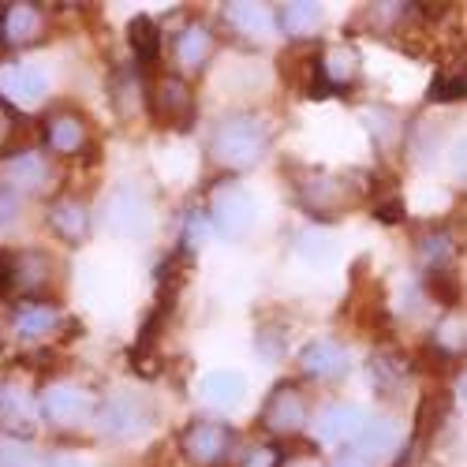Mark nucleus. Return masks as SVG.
Returning a JSON list of instances; mask_svg holds the SVG:
<instances>
[{"label":"nucleus","mask_w":467,"mask_h":467,"mask_svg":"<svg viewBox=\"0 0 467 467\" xmlns=\"http://www.w3.org/2000/svg\"><path fill=\"white\" fill-rule=\"evenodd\" d=\"M210 150H213V161L221 169L240 172V169H251V165H258L265 158L269 131H265V124L258 120V116L232 112L217 124V131L210 139Z\"/></svg>","instance_id":"1"},{"label":"nucleus","mask_w":467,"mask_h":467,"mask_svg":"<svg viewBox=\"0 0 467 467\" xmlns=\"http://www.w3.org/2000/svg\"><path fill=\"white\" fill-rule=\"evenodd\" d=\"M210 224L228 240H244L258 224V206L240 183H217L210 194Z\"/></svg>","instance_id":"2"},{"label":"nucleus","mask_w":467,"mask_h":467,"mask_svg":"<svg viewBox=\"0 0 467 467\" xmlns=\"http://www.w3.org/2000/svg\"><path fill=\"white\" fill-rule=\"evenodd\" d=\"M37 419H46L57 431H79L83 422L94 419V400L79 385L53 381L42 389V397H37Z\"/></svg>","instance_id":"3"},{"label":"nucleus","mask_w":467,"mask_h":467,"mask_svg":"<svg viewBox=\"0 0 467 467\" xmlns=\"http://www.w3.org/2000/svg\"><path fill=\"white\" fill-rule=\"evenodd\" d=\"M180 449L191 467H224L232 460V449H236V434H232V426H224V422L202 419L183 431Z\"/></svg>","instance_id":"4"},{"label":"nucleus","mask_w":467,"mask_h":467,"mask_svg":"<svg viewBox=\"0 0 467 467\" xmlns=\"http://www.w3.org/2000/svg\"><path fill=\"white\" fill-rule=\"evenodd\" d=\"M101 221L109 232L124 240H142L150 232V202L142 199V191L135 187H116L109 199H105V210H101Z\"/></svg>","instance_id":"5"},{"label":"nucleus","mask_w":467,"mask_h":467,"mask_svg":"<svg viewBox=\"0 0 467 467\" xmlns=\"http://www.w3.org/2000/svg\"><path fill=\"white\" fill-rule=\"evenodd\" d=\"M150 112H153V120H158L161 128L187 131L191 120H194L191 87L180 79V75H161V79L153 83V90H150Z\"/></svg>","instance_id":"6"},{"label":"nucleus","mask_w":467,"mask_h":467,"mask_svg":"<svg viewBox=\"0 0 467 467\" xmlns=\"http://www.w3.org/2000/svg\"><path fill=\"white\" fill-rule=\"evenodd\" d=\"M94 426L105 441H131L146 426V404L139 397H128V393L109 397L105 404L94 408Z\"/></svg>","instance_id":"7"},{"label":"nucleus","mask_w":467,"mask_h":467,"mask_svg":"<svg viewBox=\"0 0 467 467\" xmlns=\"http://www.w3.org/2000/svg\"><path fill=\"white\" fill-rule=\"evenodd\" d=\"M269 434H281V438H292L306 426V400L296 385H277L269 393L265 408H262V419H258Z\"/></svg>","instance_id":"8"},{"label":"nucleus","mask_w":467,"mask_h":467,"mask_svg":"<svg viewBox=\"0 0 467 467\" xmlns=\"http://www.w3.org/2000/svg\"><path fill=\"white\" fill-rule=\"evenodd\" d=\"M363 422H367V411L359 404H326L315 415V434H318V441H329V445L356 441Z\"/></svg>","instance_id":"9"},{"label":"nucleus","mask_w":467,"mask_h":467,"mask_svg":"<svg viewBox=\"0 0 467 467\" xmlns=\"http://www.w3.org/2000/svg\"><path fill=\"white\" fill-rule=\"evenodd\" d=\"M37 419V404L19 385L0 381V434H30Z\"/></svg>","instance_id":"10"},{"label":"nucleus","mask_w":467,"mask_h":467,"mask_svg":"<svg viewBox=\"0 0 467 467\" xmlns=\"http://www.w3.org/2000/svg\"><path fill=\"white\" fill-rule=\"evenodd\" d=\"M299 370L306 374V378H340L344 370H348V352L337 344V340H329V337H322V340H310L303 352H299Z\"/></svg>","instance_id":"11"},{"label":"nucleus","mask_w":467,"mask_h":467,"mask_svg":"<svg viewBox=\"0 0 467 467\" xmlns=\"http://www.w3.org/2000/svg\"><path fill=\"white\" fill-rule=\"evenodd\" d=\"M49 228L57 232V236L64 244H83L87 232H90V210L79 202V199H60L49 206Z\"/></svg>","instance_id":"12"},{"label":"nucleus","mask_w":467,"mask_h":467,"mask_svg":"<svg viewBox=\"0 0 467 467\" xmlns=\"http://www.w3.org/2000/svg\"><path fill=\"white\" fill-rule=\"evenodd\" d=\"M46 87H49V79H46V71L42 67H34V64H16L12 71H5L0 75V90H5L12 101H42L46 98Z\"/></svg>","instance_id":"13"},{"label":"nucleus","mask_w":467,"mask_h":467,"mask_svg":"<svg viewBox=\"0 0 467 467\" xmlns=\"http://www.w3.org/2000/svg\"><path fill=\"white\" fill-rule=\"evenodd\" d=\"M397 441H400V426H397L393 419H367V422H363V431L356 434V452L367 456V460L374 463L378 456H389V452H393Z\"/></svg>","instance_id":"14"},{"label":"nucleus","mask_w":467,"mask_h":467,"mask_svg":"<svg viewBox=\"0 0 467 467\" xmlns=\"http://www.w3.org/2000/svg\"><path fill=\"white\" fill-rule=\"evenodd\" d=\"M244 393H247V381L236 370H213V374L202 378V400L210 408H224L228 411V408H236L244 400Z\"/></svg>","instance_id":"15"},{"label":"nucleus","mask_w":467,"mask_h":467,"mask_svg":"<svg viewBox=\"0 0 467 467\" xmlns=\"http://www.w3.org/2000/svg\"><path fill=\"white\" fill-rule=\"evenodd\" d=\"M46 142H49L57 153H79V150L87 146V124H83V116H75V112H57V116H49Z\"/></svg>","instance_id":"16"},{"label":"nucleus","mask_w":467,"mask_h":467,"mask_svg":"<svg viewBox=\"0 0 467 467\" xmlns=\"http://www.w3.org/2000/svg\"><path fill=\"white\" fill-rule=\"evenodd\" d=\"M224 19L236 26L244 37H254V42H265V37L277 30L274 12H269L265 5H228L224 8Z\"/></svg>","instance_id":"17"},{"label":"nucleus","mask_w":467,"mask_h":467,"mask_svg":"<svg viewBox=\"0 0 467 467\" xmlns=\"http://www.w3.org/2000/svg\"><path fill=\"white\" fill-rule=\"evenodd\" d=\"M210 53H213V34H210L202 23L187 26V30L176 37V60H180V67H187V71H199V67L210 60Z\"/></svg>","instance_id":"18"},{"label":"nucleus","mask_w":467,"mask_h":467,"mask_svg":"<svg viewBox=\"0 0 467 467\" xmlns=\"http://www.w3.org/2000/svg\"><path fill=\"white\" fill-rule=\"evenodd\" d=\"M5 180L12 191H37L46 180H49V165L42 153H19L5 165Z\"/></svg>","instance_id":"19"},{"label":"nucleus","mask_w":467,"mask_h":467,"mask_svg":"<svg viewBox=\"0 0 467 467\" xmlns=\"http://www.w3.org/2000/svg\"><path fill=\"white\" fill-rule=\"evenodd\" d=\"M128 42H131V53L139 57V64H153L161 53V30L150 16H135L128 23Z\"/></svg>","instance_id":"20"},{"label":"nucleus","mask_w":467,"mask_h":467,"mask_svg":"<svg viewBox=\"0 0 467 467\" xmlns=\"http://www.w3.org/2000/svg\"><path fill=\"white\" fill-rule=\"evenodd\" d=\"M42 16L34 5H5V46H23L37 34Z\"/></svg>","instance_id":"21"},{"label":"nucleus","mask_w":467,"mask_h":467,"mask_svg":"<svg viewBox=\"0 0 467 467\" xmlns=\"http://www.w3.org/2000/svg\"><path fill=\"white\" fill-rule=\"evenodd\" d=\"M274 23L288 37H306L322 23V8L318 5H281V12H274Z\"/></svg>","instance_id":"22"},{"label":"nucleus","mask_w":467,"mask_h":467,"mask_svg":"<svg viewBox=\"0 0 467 467\" xmlns=\"http://www.w3.org/2000/svg\"><path fill=\"white\" fill-rule=\"evenodd\" d=\"M53 329H57V310H53V306L30 303V306H19V310H16V333H19V337L37 340V337H49Z\"/></svg>","instance_id":"23"},{"label":"nucleus","mask_w":467,"mask_h":467,"mask_svg":"<svg viewBox=\"0 0 467 467\" xmlns=\"http://www.w3.org/2000/svg\"><path fill=\"white\" fill-rule=\"evenodd\" d=\"M367 370H370V381L381 389V393H385V389H393L397 381H404V359L393 356V352H378Z\"/></svg>","instance_id":"24"},{"label":"nucleus","mask_w":467,"mask_h":467,"mask_svg":"<svg viewBox=\"0 0 467 467\" xmlns=\"http://www.w3.org/2000/svg\"><path fill=\"white\" fill-rule=\"evenodd\" d=\"M0 467H37V456L23 438L0 434Z\"/></svg>","instance_id":"25"},{"label":"nucleus","mask_w":467,"mask_h":467,"mask_svg":"<svg viewBox=\"0 0 467 467\" xmlns=\"http://www.w3.org/2000/svg\"><path fill=\"white\" fill-rule=\"evenodd\" d=\"M419 258H422V265H431V274H434L438 265H445L452 258V236L449 232H434V236H426L419 244Z\"/></svg>","instance_id":"26"},{"label":"nucleus","mask_w":467,"mask_h":467,"mask_svg":"<svg viewBox=\"0 0 467 467\" xmlns=\"http://www.w3.org/2000/svg\"><path fill=\"white\" fill-rule=\"evenodd\" d=\"M299 254L310 262H329L333 258V240L326 232H303L299 236Z\"/></svg>","instance_id":"27"},{"label":"nucleus","mask_w":467,"mask_h":467,"mask_svg":"<svg viewBox=\"0 0 467 467\" xmlns=\"http://www.w3.org/2000/svg\"><path fill=\"white\" fill-rule=\"evenodd\" d=\"M23 213V199H19V191H12L8 183H0V232L12 228Z\"/></svg>","instance_id":"28"},{"label":"nucleus","mask_w":467,"mask_h":467,"mask_svg":"<svg viewBox=\"0 0 467 467\" xmlns=\"http://www.w3.org/2000/svg\"><path fill=\"white\" fill-rule=\"evenodd\" d=\"M434 101H460L463 98V75H438L431 87Z\"/></svg>","instance_id":"29"},{"label":"nucleus","mask_w":467,"mask_h":467,"mask_svg":"<svg viewBox=\"0 0 467 467\" xmlns=\"http://www.w3.org/2000/svg\"><path fill=\"white\" fill-rule=\"evenodd\" d=\"M202 240H206V221L202 217H191L187 224H183V254H191V251H199L202 247Z\"/></svg>","instance_id":"30"},{"label":"nucleus","mask_w":467,"mask_h":467,"mask_svg":"<svg viewBox=\"0 0 467 467\" xmlns=\"http://www.w3.org/2000/svg\"><path fill=\"white\" fill-rule=\"evenodd\" d=\"M12 139H16V112L5 98H0V153L12 146Z\"/></svg>","instance_id":"31"},{"label":"nucleus","mask_w":467,"mask_h":467,"mask_svg":"<svg viewBox=\"0 0 467 467\" xmlns=\"http://www.w3.org/2000/svg\"><path fill=\"white\" fill-rule=\"evenodd\" d=\"M426 288H431L441 303H452V299H456V285L449 281V274H441V269H434V274L426 277Z\"/></svg>","instance_id":"32"},{"label":"nucleus","mask_w":467,"mask_h":467,"mask_svg":"<svg viewBox=\"0 0 467 467\" xmlns=\"http://www.w3.org/2000/svg\"><path fill=\"white\" fill-rule=\"evenodd\" d=\"M12 288H16V254L0 251V292H12Z\"/></svg>","instance_id":"33"},{"label":"nucleus","mask_w":467,"mask_h":467,"mask_svg":"<svg viewBox=\"0 0 467 467\" xmlns=\"http://www.w3.org/2000/svg\"><path fill=\"white\" fill-rule=\"evenodd\" d=\"M244 467H281V449H258Z\"/></svg>","instance_id":"34"},{"label":"nucleus","mask_w":467,"mask_h":467,"mask_svg":"<svg viewBox=\"0 0 467 467\" xmlns=\"http://www.w3.org/2000/svg\"><path fill=\"white\" fill-rule=\"evenodd\" d=\"M378 221H385V224H397V221H404V206H400V199H389V202H381V206H378Z\"/></svg>","instance_id":"35"},{"label":"nucleus","mask_w":467,"mask_h":467,"mask_svg":"<svg viewBox=\"0 0 467 467\" xmlns=\"http://www.w3.org/2000/svg\"><path fill=\"white\" fill-rule=\"evenodd\" d=\"M329 467H374V463H370L367 456H359V452L352 449V452H340V456H337V460H333Z\"/></svg>","instance_id":"36"},{"label":"nucleus","mask_w":467,"mask_h":467,"mask_svg":"<svg viewBox=\"0 0 467 467\" xmlns=\"http://www.w3.org/2000/svg\"><path fill=\"white\" fill-rule=\"evenodd\" d=\"M49 467H87L83 460H71V456H60V460H53Z\"/></svg>","instance_id":"37"},{"label":"nucleus","mask_w":467,"mask_h":467,"mask_svg":"<svg viewBox=\"0 0 467 467\" xmlns=\"http://www.w3.org/2000/svg\"><path fill=\"white\" fill-rule=\"evenodd\" d=\"M0 53H5V5H0Z\"/></svg>","instance_id":"38"}]
</instances>
